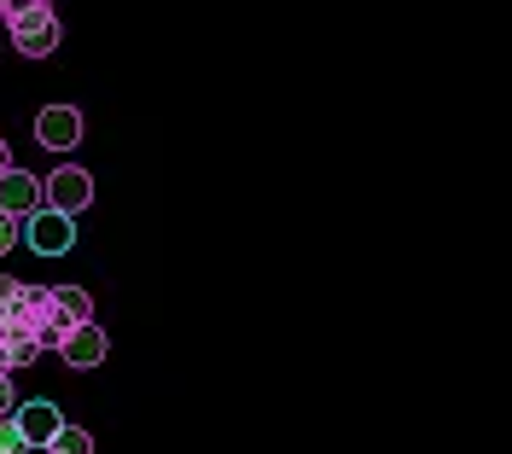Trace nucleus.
I'll use <instances>...</instances> for the list:
<instances>
[{
  "label": "nucleus",
  "instance_id": "obj_1",
  "mask_svg": "<svg viewBox=\"0 0 512 454\" xmlns=\"http://www.w3.org/2000/svg\"><path fill=\"white\" fill-rule=\"evenodd\" d=\"M30 303H35V286L0 280V373H18V367H30V361L41 356Z\"/></svg>",
  "mask_w": 512,
  "mask_h": 454
},
{
  "label": "nucleus",
  "instance_id": "obj_2",
  "mask_svg": "<svg viewBox=\"0 0 512 454\" xmlns=\"http://www.w3.org/2000/svg\"><path fill=\"white\" fill-rule=\"evenodd\" d=\"M88 204H94V175H88V169H76V163H64V169H53V175L41 181V210L82 216Z\"/></svg>",
  "mask_w": 512,
  "mask_h": 454
},
{
  "label": "nucleus",
  "instance_id": "obj_3",
  "mask_svg": "<svg viewBox=\"0 0 512 454\" xmlns=\"http://www.w3.org/2000/svg\"><path fill=\"white\" fill-rule=\"evenodd\" d=\"M6 30H12V47H18L24 59H47V53L59 47V12L41 0V6H30L24 18H12Z\"/></svg>",
  "mask_w": 512,
  "mask_h": 454
},
{
  "label": "nucleus",
  "instance_id": "obj_4",
  "mask_svg": "<svg viewBox=\"0 0 512 454\" xmlns=\"http://www.w3.org/2000/svg\"><path fill=\"white\" fill-rule=\"evenodd\" d=\"M24 239H30V251H41V257H64L76 245V227L59 210H35V216H24Z\"/></svg>",
  "mask_w": 512,
  "mask_h": 454
},
{
  "label": "nucleus",
  "instance_id": "obj_5",
  "mask_svg": "<svg viewBox=\"0 0 512 454\" xmlns=\"http://www.w3.org/2000/svg\"><path fill=\"white\" fill-rule=\"evenodd\" d=\"M35 140H41L47 152H70V146L82 140V111H76V105H47V111L35 117Z\"/></svg>",
  "mask_w": 512,
  "mask_h": 454
},
{
  "label": "nucleus",
  "instance_id": "obj_6",
  "mask_svg": "<svg viewBox=\"0 0 512 454\" xmlns=\"http://www.w3.org/2000/svg\"><path fill=\"white\" fill-rule=\"evenodd\" d=\"M59 425L64 420H59V408H53V402H18V408H12V431L24 437V449H47Z\"/></svg>",
  "mask_w": 512,
  "mask_h": 454
},
{
  "label": "nucleus",
  "instance_id": "obj_7",
  "mask_svg": "<svg viewBox=\"0 0 512 454\" xmlns=\"http://www.w3.org/2000/svg\"><path fill=\"white\" fill-rule=\"evenodd\" d=\"M0 210H6V216H18V222L35 216V210H41V175H24V169L12 163V169L0 175Z\"/></svg>",
  "mask_w": 512,
  "mask_h": 454
},
{
  "label": "nucleus",
  "instance_id": "obj_8",
  "mask_svg": "<svg viewBox=\"0 0 512 454\" xmlns=\"http://www.w3.org/2000/svg\"><path fill=\"white\" fill-rule=\"evenodd\" d=\"M59 356H64V367H99L105 361V326H94V321L70 326L59 338Z\"/></svg>",
  "mask_w": 512,
  "mask_h": 454
},
{
  "label": "nucleus",
  "instance_id": "obj_9",
  "mask_svg": "<svg viewBox=\"0 0 512 454\" xmlns=\"http://www.w3.org/2000/svg\"><path fill=\"white\" fill-rule=\"evenodd\" d=\"M47 297H53V309H59L70 326H82V321H94V297L82 292V286H47Z\"/></svg>",
  "mask_w": 512,
  "mask_h": 454
},
{
  "label": "nucleus",
  "instance_id": "obj_10",
  "mask_svg": "<svg viewBox=\"0 0 512 454\" xmlns=\"http://www.w3.org/2000/svg\"><path fill=\"white\" fill-rule=\"evenodd\" d=\"M47 454H94V437H88L82 425H59L53 443H47Z\"/></svg>",
  "mask_w": 512,
  "mask_h": 454
},
{
  "label": "nucleus",
  "instance_id": "obj_11",
  "mask_svg": "<svg viewBox=\"0 0 512 454\" xmlns=\"http://www.w3.org/2000/svg\"><path fill=\"white\" fill-rule=\"evenodd\" d=\"M0 454H30V449H24V437L12 431V414L0 420Z\"/></svg>",
  "mask_w": 512,
  "mask_h": 454
},
{
  "label": "nucleus",
  "instance_id": "obj_12",
  "mask_svg": "<svg viewBox=\"0 0 512 454\" xmlns=\"http://www.w3.org/2000/svg\"><path fill=\"white\" fill-rule=\"evenodd\" d=\"M30 6H41V0H0V18H6V24H12V18H24V12H30Z\"/></svg>",
  "mask_w": 512,
  "mask_h": 454
},
{
  "label": "nucleus",
  "instance_id": "obj_13",
  "mask_svg": "<svg viewBox=\"0 0 512 454\" xmlns=\"http://www.w3.org/2000/svg\"><path fill=\"white\" fill-rule=\"evenodd\" d=\"M12 408H18V402H12V373H0V420H6Z\"/></svg>",
  "mask_w": 512,
  "mask_h": 454
},
{
  "label": "nucleus",
  "instance_id": "obj_14",
  "mask_svg": "<svg viewBox=\"0 0 512 454\" xmlns=\"http://www.w3.org/2000/svg\"><path fill=\"white\" fill-rule=\"evenodd\" d=\"M6 169H12V152H6V140H0V175H6Z\"/></svg>",
  "mask_w": 512,
  "mask_h": 454
},
{
  "label": "nucleus",
  "instance_id": "obj_15",
  "mask_svg": "<svg viewBox=\"0 0 512 454\" xmlns=\"http://www.w3.org/2000/svg\"><path fill=\"white\" fill-rule=\"evenodd\" d=\"M41 454H47V449H41Z\"/></svg>",
  "mask_w": 512,
  "mask_h": 454
}]
</instances>
